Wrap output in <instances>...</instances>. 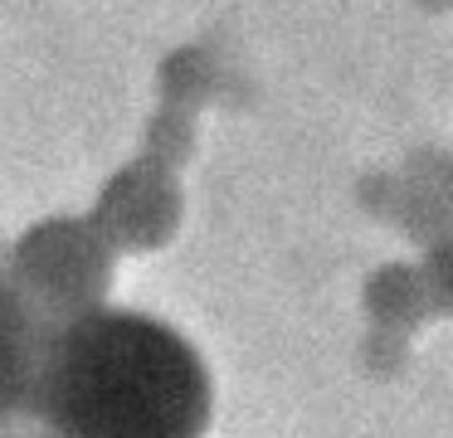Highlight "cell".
<instances>
[{
    "label": "cell",
    "instance_id": "1",
    "mask_svg": "<svg viewBox=\"0 0 453 438\" xmlns=\"http://www.w3.org/2000/svg\"><path fill=\"white\" fill-rule=\"evenodd\" d=\"M215 389L171 321L98 307L50 331L30 424L44 438H205Z\"/></svg>",
    "mask_w": 453,
    "mask_h": 438
},
{
    "label": "cell",
    "instance_id": "2",
    "mask_svg": "<svg viewBox=\"0 0 453 438\" xmlns=\"http://www.w3.org/2000/svg\"><path fill=\"white\" fill-rule=\"evenodd\" d=\"M5 282L40 311L50 327L79 321L108 307L112 282V243L79 214H50L35 219L20 239H11V268Z\"/></svg>",
    "mask_w": 453,
    "mask_h": 438
},
{
    "label": "cell",
    "instance_id": "3",
    "mask_svg": "<svg viewBox=\"0 0 453 438\" xmlns=\"http://www.w3.org/2000/svg\"><path fill=\"white\" fill-rule=\"evenodd\" d=\"M93 229L118 249H157L176 224V185L157 171V161L122 165L93 200Z\"/></svg>",
    "mask_w": 453,
    "mask_h": 438
},
{
    "label": "cell",
    "instance_id": "4",
    "mask_svg": "<svg viewBox=\"0 0 453 438\" xmlns=\"http://www.w3.org/2000/svg\"><path fill=\"white\" fill-rule=\"evenodd\" d=\"M50 331V321L0 278V434H15L20 424H30Z\"/></svg>",
    "mask_w": 453,
    "mask_h": 438
},
{
    "label": "cell",
    "instance_id": "5",
    "mask_svg": "<svg viewBox=\"0 0 453 438\" xmlns=\"http://www.w3.org/2000/svg\"><path fill=\"white\" fill-rule=\"evenodd\" d=\"M5 268H11V239L0 234V278H5Z\"/></svg>",
    "mask_w": 453,
    "mask_h": 438
},
{
    "label": "cell",
    "instance_id": "6",
    "mask_svg": "<svg viewBox=\"0 0 453 438\" xmlns=\"http://www.w3.org/2000/svg\"><path fill=\"white\" fill-rule=\"evenodd\" d=\"M0 438H15V434H0Z\"/></svg>",
    "mask_w": 453,
    "mask_h": 438
}]
</instances>
